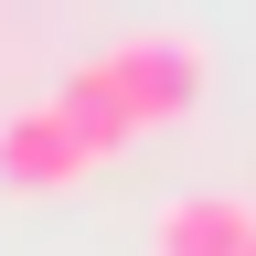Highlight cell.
Returning <instances> with one entry per match:
<instances>
[{
	"instance_id": "6da1fadb",
	"label": "cell",
	"mask_w": 256,
	"mask_h": 256,
	"mask_svg": "<svg viewBox=\"0 0 256 256\" xmlns=\"http://www.w3.org/2000/svg\"><path fill=\"white\" fill-rule=\"evenodd\" d=\"M96 75L118 86L128 128H171V118H192V107H203L214 54L192 43V32H128V43H107V54H96Z\"/></svg>"
},
{
	"instance_id": "7a4b0ae2",
	"label": "cell",
	"mask_w": 256,
	"mask_h": 256,
	"mask_svg": "<svg viewBox=\"0 0 256 256\" xmlns=\"http://www.w3.org/2000/svg\"><path fill=\"white\" fill-rule=\"evenodd\" d=\"M96 171V160L75 150V128H64L54 107H11L0 118V192H32V203H43V192H75Z\"/></svg>"
},
{
	"instance_id": "3957f363",
	"label": "cell",
	"mask_w": 256,
	"mask_h": 256,
	"mask_svg": "<svg viewBox=\"0 0 256 256\" xmlns=\"http://www.w3.org/2000/svg\"><path fill=\"white\" fill-rule=\"evenodd\" d=\"M256 246V203L235 192H171L150 224V256H246Z\"/></svg>"
},
{
	"instance_id": "277c9868",
	"label": "cell",
	"mask_w": 256,
	"mask_h": 256,
	"mask_svg": "<svg viewBox=\"0 0 256 256\" xmlns=\"http://www.w3.org/2000/svg\"><path fill=\"white\" fill-rule=\"evenodd\" d=\"M54 118L75 128V150H86V160H118L128 139H139V128H128V107H118V86L96 75V64H75V75H64V96H54Z\"/></svg>"
},
{
	"instance_id": "5b68a950",
	"label": "cell",
	"mask_w": 256,
	"mask_h": 256,
	"mask_svg": "<svg viewBox=\"0 0 256 256\" xmlns=\"http://www.w3.org/2000/svg\"><path fill=\"white\" fill-rule=\"evenodd\" d=\"M246 256H256V246H246Z\"/></svg>"
}]
</instances>
